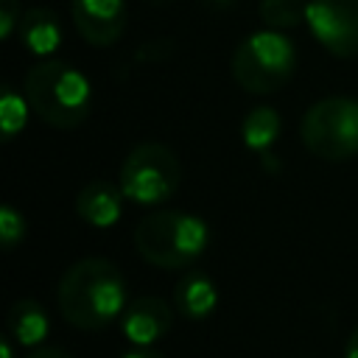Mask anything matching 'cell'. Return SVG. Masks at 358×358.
I'll list each match as a JSON object with an SVG mask.
<instances>
[{"mask_svg":"<svg viewBox=\"0 0 358 358\" xmlns=\"http://www.w3.org/2000/svg\"><path fill=\"white\" fill-rule=\"evenodd\" d=\"M59 313L76 330H103L126 310V282L106 257H81L59 280Z\"/></svg>","mask_w":358,"mask_h":358,"instance_id":"obj_1","label":"cell"},{"mask_svg":"<svg viewBox=\"0 0 358 358\" xmlns=\"http://www.w3.org/2000/svg\"><path fill=\"white\" fill-rule=\"evenodd\" d=\"M22 95L31 112L53 129H76L87 120L92 106L90 78L70 62L45 59L28 67Z\"/></svg>","mask_w":358,"mask_h":358,"instance_id":"obj_2","label":"cell"},{"mask_svg":"<svg viewBox=\"0 0 358 358\" xmlns=\"http://www.w3.org/2000/svg\"><path fill=\"white\" fill-rule=\"evenodd\" d=\"M210 241L207 224L182 210H157L134 227L137 255L157 268H185L193 266Z\"/></svg>","mask_w":358,"mask_h":358,"instance_id":"obj_3","label":"cell"},{"mask_svg":"<svg viewBox=\"0 0 358 358\" xmlns=\"http://www.w3.org/2000/svg\"><path fill=\"white\" fill-rule=\"evenodd\" d=\"M296 70V48L282 31H255L232 53V78L252 95L277 92Z\"/></svg>","mask_w":358,"mask_h":358,"instance_id":"obj_4","label":"cell"},{"mask_svg":"<svg viewBox=\"0 0 358 358\" xmlns=\"http://www.w3.org/2000/svg\"><path fill=\"white\" fill-rule=\"evenodd\" d=\"M305 148L324 162H344L358 154V101L330 95L308 106L299 123Z\"/></svg>","mask_w":358,"mask_h":358,"instance_id":"obj_5","label":"cell"},{"mask_svg":"<svg viewBox=\"0 0 358 358\" xmlns=\"http://www.w3.org/2000/svg\"><path fill=\"white\" fill-rule=\"evenodd\" d=\"M117 185L129 201L140 207H154V204L168 201L179 190L182 165L168 145L140 143L126 154Z\"/></svg>","mask_w":358,"mask_h":358,"instance_id":"obj_6","label":"cell"},{"mask_svg":"<svg viewBox=\"0 0 358 358\" xmlns=\"http://www.w3.org/2000/svg\"><path fill=\"white\" fill-rule=\"evenodd\" d=\"M308 31L333 56H358V0H308Z\"/></svg>","mask_w":358,"mask_h":358,"instance_id":"obj_7","label":"cell"},{"mask_svg":"<svg viewBox=\"0 0 358 358\" xmlns=\"http://www.w3.org/2000/svg\"><path fill=\"white\" fill-rule=\"evenodd\" d=\"M70 17L84 42L109 48L126 31V0H70Z\"/></svg>","mask_w":358,"mask_h":358,"instance_id":"obj_8","label":"cell"},{"mask_svg":"<svg viewBox=\"0 0 358 358\" xmlns=\"http://www.w3.org/2000/svg\"><path fill=\"white\" fill-rule=\"evenodd\" d=\"M173 327V310L159 296H137L126 305L120 330L131 347H154Z\"/></svg>","mask_w":358,"mask_h":358,"instance_id":"obj_9","label":"cell"},{"mask_svg":"<svg viewBox=\"0 0 358 358\" xmlns=\"http://www.w3.org/2000/svg\"><path fill=\"white\" fill-rule=\"evenodd\" d=\"M123 190L120 185H112L106 179H95L90 185H84L76 196V213L81 221H87L90 227L106 229L112 224H117L120 213H123Z\"/></svg>","mask_w":358,"mask_h":358,"instance_id":"obj_10","label":"cell"},{"mask_svg":"<svg viewBox=\"0 0 358 358\" xmlns=\"http://www.w3.org/2000/svg\"><path fill=\"white\" fill-rule=\"evenodd\" d=\"M6 330H8V338L20 347H42L48 333H50V319H48V310L25 296V299H17L8 310V319H6Z\"/></svg>","mask_w":358,"mask_h":358,"instance_id":"obj_11","label":"cell"},{"mask_svg":"<svg viewBox=\"0 0 358 358\" xmlns=\"http://www.w3.org/2000/svg\"><path fill=\"white\" fill-rule=\"evenodd\" d=\"M173 305L185 319L201 322L215 310L218 288L204 271H187L173 288Z\"/></svg>","mask_w":358,"mask_h":358,"instance_id":"obj_12","label":"cell"},{"mask_svg":"<svg viewBox=\"0 0 358 358\" xmlns=\"http://www.w3.org/2000/svg\"><path fill=\"white\" fill-rule=\"evenodd\" d=\"M17 36L20 42L34 53V56H50L59 45H62V25L59 17L50 8L34 6L28 11H22V20L17 25Z\"/></svg>","mask_w":358,"mask_h":358,"instance_id":"obj_13","label":"cell"},{"mask_svg":"<svg viewBox=\"0 0 358 358\" xmlns=\"http://www.w3.org/2000/svg\"><path fill=\"white\" fill-rule=\"evenodd\" d=\"M280 115L271 106H255L252 112H246L243 123H241V140L249 151L255 154H268V148L277 143L280 137Z\"/></svg>","mask_w":358,"mask_h":358,"instance_id":"obj_14","label":"cell"},{"mask_svg":"<svg viewBox=\"0 0 358 358\" xmlns=\"http://www.w3.org/2000/svg\"><path fill=\"white\" fill-rule=\"evenodd\" d=\"M260 22L271 31H288L308 20V0H260Z\"/></svg>","mask_w":358,"mask_h":358,"instance_id":"obj_15","label":"cell"},{"mask_svg":"<svg viewBox=\"0 0 358 358\" xmlns=\"http://www.w3.org/2000/svg\"><path fill=\"white\" fill-rule=\"evenodd\" d=\"M28 109L31 106H28L25 95H20L11 87H3V95H0V131H3V140H11L17 131L25 129Z\"/></svg>","mask_w":358,"mask_h":358,"instance_id":"obj_16","label":"cell"},{"mask_svg":"<svg viewBox=\"0 0 358 358\" xmlns=\"http://www.w3.org/2000/svg\"><path fill=\"white\" fill-rule=\"evenodd\" d=\"M25 238V218L22 213H17L11 204L0 207V243L6 252H11L20 241Z\"/></svg>","mask_w":358,"mask_h":358,"instance_id":"obj_17","label":"cell"},{"mask_svg":"<svg viewBox=\"0 0 358 358\" xmlns=\"http://www.w3.org/2000/svg\"><path fill=\"white\" fill-rule=\"evenodd\" d=\"M20 20H22L20 0H0V39H11Z\"/></svg>","mask_w":358,"mask_h":358,"instance_id":"obj_18","label":"cell"},{"mask_svg":"<svg viewBox=\"0 0 358 358\" xmlns=\"http://www.w3.org/2000/svg\"><path fill=\"white\" fill-rule=\"evenodd\" d=\"M28 358H73L67 350H59V347H36L28 352Z\"/></svg>","mask_w":358,"mask_h":358,"instance_id":"obj_19","label":"cell"},{"mask_svg":"<svg viewBox=\"0 0 358 358\" xmlns=\"http://www.w3.org/2000/svg\"><path fill=\"white\" fill-rule=\"evenodd\" d=\"M120 358H165L159 350H154V347H131L129 352H123Z\"/></svg>","mask_w":358,"mask_h":358,"instance_id":"obj_20","label":"cell"},{"mask_svg":"<svg viewBox=\"0 0 358 358\" xmlns=\"http://www.w3.org/2000/svg\"><path fill=\"white\" fill-rule=\"evenodd\" d=\"M344 358H358V327L350 333L347 347H344Z\"/></svg>","mask_w":358,"mask_h":358,"instance_id":"obj_21","label":"cell"},{"mask_svg":"<svg viewBox=\"0 0 358 358\" xmlns=\"http://www.w3.org/2000/svg\"><path fill=\"white\" fill-rule=\"evenodd\" d=\"M0 358H14V347H11V338H3V341H0Z\"/></svg>","mask_w":358,"mask_h":358,"instance_id":"obj_22","label":"cell"},{"mask_svg":"<svg viewBox=\"0 0 358 358\" xmlns=\"http://www.w3.org/2000/svg\"><path fill=\"white\" fill-rule=\"evenodd\" d=\"M207 6H213V8H227V6H232V0H207Z\"/></svg>","mask_w":358,"mask_h":358,"instance_id":"obj_23","label":"cell"},{"mask_svg":"<svg viewBox=\"0 0 358 358\" xmlns=\"http://www.w3.org/2000/svg\"><path fill=\"white\" fill-rule=\"evenodd\" d=\"M148 3H154V6H157V3H159V6H165V3H171V0H148Z\"/></svg>","mask_w":358,"mask_h":358,"instance_id":"obj_24","label":"cell"}]
</instances>
